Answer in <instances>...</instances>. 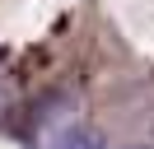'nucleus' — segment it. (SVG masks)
Masks as SVG:
<instances>
[{
    "label": "nucleus",
    "instance_id": "2",
    "mask_svg": "<svg viewBox=\"0 0 154 149\" xmlns=\"http://www.w3.org/2000/svg\"><path fill=\"white\" fill-rule=\"evenodd\" d=\"M122 149H145V144H122Z\"/></svg>",
    "mask_w": 154,
    "mask_h": 149
},
{
    "label": "nucleus",
    "instance_id": "1",
    "mask_svg": "<svg viewBox=\"0 0 154 149\" xmlns=\"http://www.w3.org/2000/svg\"><path fill=\"white\" fill-rule=\"evenodd\" d=\"M51 149H103V140L94 130H84V126H70V130H61L51 140Z\"/></svg>",
    "mask_w": 154,
    "mask_h": 149
}]
</instances>
